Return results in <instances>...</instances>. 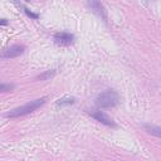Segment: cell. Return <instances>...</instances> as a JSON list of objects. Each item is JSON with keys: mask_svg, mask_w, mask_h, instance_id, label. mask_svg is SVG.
<instances>
[{"mask_svg": "<svg viewBox=\"0 0 161 161\" xmlns=\"http://www.w3.org/2000/svg\"><path fill=\"white\" fill-rule=\"evenodd\" d=\"M47 101V97H42V98H38V99H34V101H30L28 102L24 106H20V107H16L9 112H6L4 116L8 117V118H15V117H20V116H25L28 113H31L34 112L36 108H39L40 106H43Z\"/></svg>", "mask_w": 161, "mask_h": 161, "instance_id": "obj_1", "label": "cell"}, {"mask_svg": "<svg viewBox=\"0 0 161 161\" xmlns=\"http://www.w3.org/2000/svg\"><path fill=\"white\" fill-rule=\"evenodd\" d=\"M118 102H119V96L114 89H107V91L102 92L97 97V101H96L97 106L102 107V108L114 107Z\"/></svg>", "mask_w": 161, "mask_h": 161, "instance_id": "obj_2", "label": "cell"}, {"mask_svg": "<svg viewBox=\"0 0 161 161\" xmlns=\"http://www.w3.org/2000/svg\"><path fill=\"white\" fill-rule=\"evenodd\" d=\"M24 50H25V47H24V45L15 44V45H11L10 48H8L6 50H4V53L1 54V58H3V59L16 58V57H19L20 54H23Z\"/></svg>", "mask_w": 161, "mask_h": 161, "instance_id": "obj_3", "label": "cell"}, {"mask_svg": "<svg viewBox=\"0 0 161 161\" xmlns=\"http://www.w3.org/2000/svg\"><path fill=\"white\" fill-rule=\"evenodd\" d=\"M91 116H92L94 119L99 121L101 123H103V125H106V126H109V127H116L114 121H113L111 117H108L106 113H103L102 111H96V112L91 113Z\"/></svg>", "mask_w": 161, "mask_h": 161, "instance_id": "obj_4", "label": "cell"}, {"mask_svg": "<svg viewBox=\"0 0 161 161\" xmlns=\"http://www.w3.org/2000/svg\"><path fill=\"white\" fill-rule=\"evenodd\" d=\"M88 5H89L91 9H92L97 15H99L103 20L107 19V16H106V9H104V6L101 4L99 0H88Z\"/></svg>", "mask_w": 161, "mask_h": 161, "instance_id": "obj_5", "label": "cell"}, {"mask_svg": "<svg viewBox=\"0 0 161 161\" xmlns=\"http://www.w3.org/2000/svg\"><path fill=\"white\" fill-rule=\"evenodd\" d=\"M54 40L57 44H60V45H68L73 42V35L70 33H65V31H62V33H57L54 35Z\"/></svg>", "mask_w": 161, "mask_h": 161, "instance_id": "obj_6", "label": "cell"}, {"mask_svg": "<svg viewBox=\"0 0 161 161\" xmlns=\"http://www.w3.org/2000/svg\"><path fill=\"white\" fill-rule=\"evenodd\" d=\"M143 128H145L148 133H151V135H153V136L161 138V127H157V126H155V125H148V123H146V125H143Z\"/></svg>", "mask_w": 161, "mask_h": 161, "instance_id": "obj_7", "label": "cell"}, {"mask_svg": "<svg viewBox=\"0 0 161 161\" xmlns=\"http://www.w3.org/2000/svg\"><path fill=\"white\" fill-rule=\"evenodd\" d=\"M75 102L74 97H63V98H59L55 104L57 106H68V104H73Z\"/></svg>", "mask_w": 161, "mask_h": 161, "instance_id": "obj_8", "label": "cell"}, {"mask_svg": "<svg viewBox=\"0 0 161 161\" xmlns=\"http://www.w3.org/2000/svg\"><path fill=\"white\" fill-rule=\"evenodd\" d=\"M54 75H55V70L52 69V70H47V72L39 74L36 78L40 79V80H47V79H49V78H52V77H54Z\"/></svg>", "mask_w": 161, "mask_h": 161, "instance_id": "obj_9", "label": "cell"}, {"mask_svg": "<svg viewBox=\"0 0 161 161\" xmlns=\"http://www.w3.org/2000/svg\"><path fill=\"white\" fill-rule=\"evenodd\" d=\"M14 88H15V86L14 84H10V83H3L0 86V91L1 92H11Z\"/></svg>", "mask_w": 161, "mask_h": 161, "instance_id": "obj_10", "label": "cell"}, {"mask_svg": "<svg viewBox=\"0 0 161 161\" xmlns=\"http://www.w3.org/2000/svg\"><path fill=\"white\" fill-rule=\"evenodd\" d=\"M24 11H25V13H26V15H29L30 18H33V19H38V14H34V13L29 11L26 8H24Z\"/></svg>", "mask_w": 161, "mask_h": 161, "instance_id": "obj_11", "label": "cell"}, {"mask_svg": "<svg viewBox=\"0 0 161 161\" xmlns=\"http://www.w3.org/2000/svg\"><path fill=\"white\" fill-rule=\"evenodd\" d=\"M6 24H8V21H6L5 19H3V20H1V25H6Z\"/></svg>", "mask_w": 161, "mask_h": 161, "instance_id": "obj_12", "label": "cell"}]
</instances>
